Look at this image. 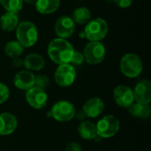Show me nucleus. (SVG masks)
<instances>
[{
    "label": "nucleus",
    "mask_w": 151,
    "mask_h": 151,
    "mask_svg": "<svg viewBox=\"0 0 151 151\" xmlns=\"http://www.w3.org/2000/svg\"><path fill=\"white\" fill-rule=\"evenodd\" d=\"M12 65H13L14 67L19 68V67H20V66L23 65V61H22V59L19 57V58H12Z\"/></svg>",
    "instance_id": "nucleus-29"
},
{
    "label": "nucleus",
    "mask_w": 151,
    "mask_h": 151,
    "mask_svg": "<svg viewBox=\"0 0 151 151\" xmlns=\"http://www.w3.org/2000/svg\"><path fill=\"white\" fill-rule=\"evenodd\" d=\"M26 100L27 104L34 109L41 110L44 108L48 102V95L44 89L33 87L27 90Z\"/></svg>",
    "instance_id": "nucleus-9"
},
{
    "label": "nucleus",
    "mask_w": 151,
    "mask_h": 151,
    "mask_svg": "<svg viewBox=\"0 0 151 151\" xmlns=\"http://www.w3.org/2000/svg\"><path fill=\"white\" fill-rule=\"evenodd\" d=\"M109 31V26L105 19L96 18L90 19L83 31L84 37L89 42H100L103 40Z\"/></svg>",
    "instance_id": "nucleus-3"
},
{
    "label": "nucleus",
    "mask_w": 151,
    "mask_h": 151,
    "mask_svg": "<svg viewBox=\"0 0 151 151\" xmlns=\"http://www.w3.org/2000/svg\"><path fill=\"white\" fill-rule=\"evenodd\" d=\"M55 33L58 38L66 39L70 37L75 30V23L69 16H62L55 23Z\"/></svg>",
    "instance_id": "nucleus-11"
},
{
    "label": "nucleus",
    "mask_w": 151,
    "mask_h": 151,
    "mask_svg": "<svg viewBox=\"0 0 151 151\" xmlns=\"http://www.w3.org/2000/svg\"><path fill=\"white\" fill-rule=\"evenodd\" d=\"M97 135L101 138L108 139L116 135L119 130V120L113 115L103 117L96 125Z\"/></svg>",
    "instance_id": "nucleus-5"
},
{
    "label": "nucleus",
    "mask_w": 151,
    "mask_h": 151,
    "mask_svg": "<svg viewBox=\"0 0 151 151\" xmlns=\"http://www.w3.org/2000/svg\"><path fill=\"white\" fill-rule=\"evenodd\" d=\"M10 96V91L6 85L0 82V104L5 103Z\"/></svg>",
    "instance_id": "nucleus-25"
},
{
    "label": "nucleus",
    "mask_w": 151,
    "mask_h": 151,
    "mask_svg": "<svg viewBox=\"0 0 151 151\" xmlns=\"http://www.w3.org/2000/svg\"><path fill=\"white\" fill-rule=\"evenodd\" d=\"M76 118H77V119H79V120H82V119H84L85 118H86V114L84 113V111L81 110V111H79L78 112H77V114H76Z\"/></svg>",
    "instance_id": "nucleus-30"
},
{
    "label": "nucleus",
    "mask_w": 151,
    "mask_h": 151,
    "mask_svg": "<svg viewBox=\"0 0 151 151\" xmlns=\"http://www.w3.org/2000/svg\"><path fill=\"white\" fill-rule=\"evenodd\" d=\"M74 23L77 24H87L91 19L90 11L87 7H79L73 12L72 17Z\"/></svg>",
    "instance_id": "nucleus-21"
},
{
    "label": "nucleus",
    "mask_w": 151,
    "mask_h": 151,
    "mask_svg": "<svg viewBox=\"0 0 151 151\" xmlns=\"http://www.w3.org/2000/svg\"><path fill=\"white\" fill-rule=\"evenodd\" d=\"M24 50V47L18 41H10L4 46V53L12 58H19Z\"/></svg>",
    "instance_id": "nucleus-22"
},
{
    "label": "nucleus",
    "mask_w": 151,
    "mask_h": 151,
    "mask_svg": "<svg viewBox=\"0 0 151 151\" xmlns=\"http://www.w3.org/2000/svg\"><path fill=\"white\" fill-rule=\"evenodd\" d=\"M23 2L27 3V4H35L36 2V0H22Z\"/></svg>",
    "instance_id": "nucleus-31"
},
{
    "label": "nucleus",
    "mask_w": 151,
    "mask_h": 151,
    "mask_svg": "<svg viewBox=\"0 0 151 151\" xmlns=\"http://www.w3.org/2000/svg\"><path fill=\"white\" fill-rule=\"evenodd\" d=\"M104 110V104L99 97H93L85 102L82 107V111L88 118H97Z\"/></svg>",
    "instance_id": "nucleus-14"
},
{
    "label": "nucleus",
    "mask_w": 151,
    "mask_h": 151,
    "mask_svg": "<svg viewBox=\"0 0 151 151\" xmlns=\"http://www.w3.org/2000/svg\"><path fill=\"white\" fill-rule=\"evenodd\" d=\"M23 65L27 71H40L45 66V59L40 54L30 53L24 58Z\"/></svg>",
    "instance_id": "nucleus-16"
},
{
    "label": "nucleus",
    "mask_w": 151,
    "mask_h": 151,
    "mask_svg": "<svg viewBox=\"0 0 151 151\" xmlns=\"http://www.w3.org/2000/svg\"><path fill=\"white\" fill-rule=\"evenodd\" d=\"M113 1L118 7L123 9L130 7L134 3V0H113Z\"/></svg>",
    "instance_id": "nucleus-27"
},
{
    "label": "nucleus",
    "mask_w": 151,
    "mask_h": 151,
    "mask_svg": "<svg viewBox=\"0 0 151 151\" xmlns=\"http://www.w3.org/2000/svg\"><path fill=\"white\" fill-rule=\"evenodd\" d=\"M19 25V17L17 13L6 12L0 17V26L4 31L11 32L16 29Z\"/></svg>",
    "instance_id": "nucleus-18"
},
{
    "label": "nucleus",
    "mask_w": 151,
    "mask_h": 151,
    "mask_svg": "<svg viewBox=\"0 0 151 151\" xmlns=\"http://www.w3.org/2000/svg\"><path fill=\"white\" fill-rule=\"evenodd\" d=\"M54 78L56 83L62 88L71 86L76 78V71L74 66L71 64L59 65L56 69Z\"/></svg>",
    "instance_id": "nucleus-8"
},
{
    "label": "nucleus",
    "mask_w": 151,
    "mask_h": 151,
    "mask_svg": "<svg viewBox=\"0 0 151 151\" xmlns=\"http://www.w3.org/2000/svg\"><path fill=\"white\" fill-rule=\"evenodd\" d=\"M105 47L101 42H89L86 44L83 50L84 59L90 65L102 63L105 58Z\"/></svg>",
    "instance_id": "nucleus-7"
},
{
    "label": "nucleus",
    "mask_w": 151,
    "mask_h": 151,
    "mask_svg": "<svg viewBox=\"0 0 151 151\" xmlns=\"http://www.w3.org/2000/svg\"><path fill=\"white\" fill-rule=\"evenodd\" d=\"M121 73L127 78H136L142 72V62L140 57L134 53L124 55L119 64Z\"/></svg>",
    "instance_id": "nucleus-4"
},
{
    "label": "nucleus",
    "mask_w": 151,
    "mask_h": 151,
    "mask_svg": "<svg viewBox=\"0 0 151 151\" xmlns=\"http://www.w3.org/2000/svg\"><path fill=\"white\" fill-rule=\"evenodd\" d=\"M50 85V78L46 75H37L35 78V87L44 89Z\"/></svg>",
    "instance_id": "nucleus-24"
},
{
    "label": "nucleus",
    "mask_w": 151,
    "mask_h": 151,
    "mask_svg": "<svg viewBox=\"0 0 151 151\" xmlns=\"http://www.w3.org/2000/svg\"><path fill=\"white\" fill-rule=\"evenodd\" d=\"M35 9L41 14H51L60 6V0H36Z\"/></svg>",
    "instance_id": "nucleus-17"
},
{
    "label": "nucleus",
    "mask_w": 151,
    "mask_h": 151,
    "mask_svg": "<svg viewBox=\"0 0 151 151\" xmlns=\"http://www.w3.org/2000/svg\"><path fill=\"white\" fill-rule=\"evenodd\" d=\"M35 74L27 70L17 73L13 78L14 86L20 90H28L35 87Z\"/></svg>",
    "instance_id": "nucleus-13"
},
{
    "label": "nucleus",
    "mask_w": 151,
    "mask_h": 151,
    "mask_svg": "<svg viewBox=\"0 0 151 151\" xmlns=\"http://www.w3.org/2000/svg\"><path fill=\"white\" fill-rule=\"evenodd\" d=\"M50 113L55 120L59 122H67L75 117V107L71 102L61 100L52 106Z\"/></svg>",
    "instance_id": "nucleus-6"
},
{
    "label": "nucleus",
    "mask_w": 151,
    "mask_h": 151,
    "mask_svg": "<svg viewBox=\"0 0 151 151\" xmlns=\"http://www.w3.org/2000/svg\"><path fill=\"white\" fill-rule=\"evenodd\" d=\"M84 60L85 59H84L83 53L79 52V51H74L73 54V57L71 58L70 63L72 64V65H81Z\"/></svg>",
    "instance_id": "nucleus-26"
},
{
    "label": "nucleus",
    "mask_w": 151,
    "mask_h": 151,
    "mask_svg": "<svg viewBox=\"0 0 151 151\" xmlns=\"http://www.w3.org/2000/svg\"><path fill=\"white\" fill-rule=\"evenodd\" d=\"M16 37L24 48L32 47L38 40V30L33 22L22 21L16 27Z\"/></svg>",
    "instance_id": "nucleus-2"
},
{
    "label": "nucleus",
    "mask_w": 151,
    "mask_h": 151,
    "mask_svg": "<svg viewBox=\"0 0 151 151\" xmlns=\"http://www.w3.org/2000/svg\"><path fill=\"white\" fill-rule=\"evenodd\" d=\"M18 127V120L16 117L9 112H3L0 114V135L12 134Z\"/></svg>",
    "instance_id": "nucleus-15"
},
{
    "label": "nucleus",
    "mask_w": 151,
    "mask_h": 151,
    "mask_svg": "<svg viewBox=\"0 0 151 151\" xmlns=\"http://www.w3.org/2000/svg\"><path fill=\"white\" fill-rule=\"evenodd\" d=\"M47 51L50 60L59 65L70 64L74 49L66 39L58 37L49 43Z\"/></svg>",
    "instance_id": "nucleus-1"
},
{
    "label": "nucleus",
    "mask_w": 151,
    "mask_h": 151,
    "mask_svg": "<svg viewBox=\"0 0 151 151\" xmlns=\"http://www.w3.org/2000/svg\"><path fill=\"white\" fill-rule=\"evenodd\" d=\"M78 133L84 140H94L98 137L96 125L91 121H82L78 127Z\"/></svg>",
    "instance_id": "nucleus-19"
},
{
    "label": "nucleus",
    "mask_w": 151,
    "mask_h": 151,
    "mask_svg": "<svg viewBox=\"0 0 151 151\" xmlns=\"http://www.w3.org/2000/svg\"><path fill=\"white\" fill-rule=\"evenodd\" d=\"M0 4L6 10V12L17 13L23 7L22 0H0Z\"/></svg>",
    "instance_id": "nucleus-23"
},
{
    "label": "nucleus",
    "mask_w": 151,
    "mask_h": 151,
    "mask_svg": "<svg viewBox=\"0 0 151 151\" xmlns=\"http://www.w3.org/2000/svg\"><path fill=\"white\" fill-rule=\"evenodd\" d=\"M128 112L136 119H149L151 115V107L150 104L134 103L128 108Z\"/></svg>",
    "instance_id": "nucleus-20"
},
{
    "label": "nucleus",
    "mask_w": 151,
    "mask_h": 151,
    "mask_svg": "<svg viewBox=\"0 0 151 151\" xmlns=\"http://www.w3.org/2000/svg\"><path fill=\"white\" fill-rule=\"evenodd\" d=\"M134 98L136 103L150 104L151 102V83L149 80L137 82L134 90Z\"/></svg>",
    "instance_id": "nucleus-12"
},
{
    "label": "nucleus",
    "mask_w": 151,
    "mask_h": 151,
    "mask_svg": "<svg viewBox=\"0 0 151 151\" xmlns=\"http://www.w3.org/2000/svg\"><path fill=\"white\" fill-rule=\"evenodd\" d=\"M113 99L119 106L128 108L134 102L133 89L126 85H119L113 89Z\"/></svg>",
    "instance_id": "nucleus-10"
},
{
    "label": "nucleus",
    "mask_w": 151,
    "mask_h": 151,
    "mask_svg": "<svg viewBox=\"0 0 151 151\" xmlns=\"http://www.w3.org/2000/svg\"><path fill=\"white\" fill-rule=\"evenodd\" d=\"M65 151H82V148L77 142H71L65 147Z\"/></svg>",
    "instance_id": "nucleus-28"
}]
</instances>
